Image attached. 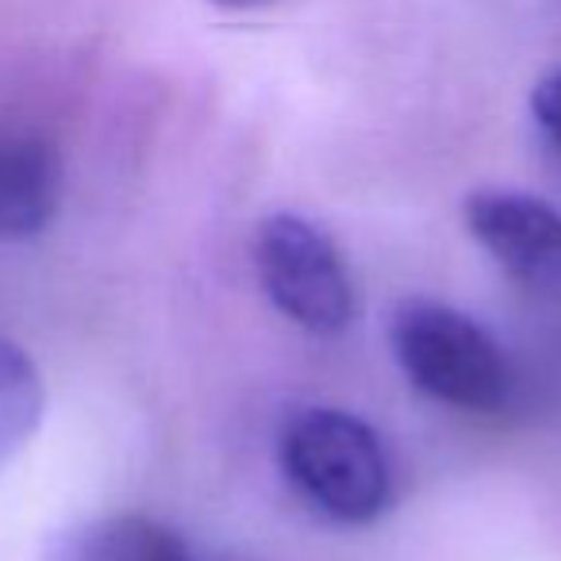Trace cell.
<instances>
[{
  "label": "cell",
  "instance_id": "5",
  "mask_svg": "<svg viewBox=\"0 0 561 561\" xmlns=\"http://www.w3.org/2000/svg\"><path fill=\"white\" fill-rule=\"evenodd\" d=\"M62 170L47 142L0 139V242L39 234L58 211Z\"/></svg>",
  "mask_w": 561,
  "mask_h": 561
},
{
  "label": "cell",
  "instance_id": "4",
  "mask_svg": "<svg viewBox=\"0 0 561 561\" xmlns=\"http://www.w3.org/2000/svg\"><path fill=\"white\" fill-rule=\"evenodd\" d=\"M466 227L512 277L561 285V211L515 188H481L466 201Z\"/></svg>",
  "mask_w": 561,
  "mask_h": 561
},
{
  "label": "cell",
  "instance_id": "2",
  "mask_svg": "<svg viewBox=\"0 0 561 561\" xmlns=\"http://www.w3.org/2000/svg\"><path fill=\"white\" fill-rule=\"evenodd\" d=\"M389 343L420 392L461 412H496L512 392L500 343L477 320L438 300H404L392 312Z\"/></svg>",
  "mask_w": 561,
  "mask_h": 561
},
{
  "label": "cell",
  "instance_id": "7",
  "mask_svg": "<svg viewBox=\"0 0 561 561\" xmlns=\"http://www.w3.org/2000/svg\"><path fill=\"white\" fill-rule=\"evenodd\" d=\"M43 415V381L20 346L0 339V466L32 438Z\"/></svg>",
  "mask_w": 561,
  "mask_h": 561
},
{
  "label": "cell",
  "instance_id": "9",
  "mask_svg": "<svg viewBox=\"0 0 561 561\" xmlns=\"http://www.w3.org/2000/svg\"><path fill=\"white\" fill-rule=\"evenodd\" d=\"M219 9H254V4H265V0H211Z\"/></svg>",
  "mask_w": 561,
  "mask_h": 561
},
{
  "label": "cell",
  "instance_id": "6",
  "mask_svg": "<svg viewBox=\"0 0 561 561\" xmlns=\"http://www.w3.org/2000/svg\"><path fill=\"white\" fill-rule=\"evenodd\" d=\"M47 561H201L193 546L150 515H101L62 530Z\"/></svg>",
  "mask_w": 561,
  "mask_h": 561
},
{
  "label": "cell",
  "instance_id": "8",
  "mask_svg": "<svg viewBox=\"0 0 561 561\" xmlns=\"http://www.w3.org/2000/svg\"><path fill=\"white\" fill-rule=\"evenodd\" d=\"M530 108H535L538 127L546 131V139L561 150V66L550 70L530 93Z\"/></svg>",
  "mask_w": 561,
  "mask_h": 561
},
{
  "label": "cell",
  "instance_id": "3",
  "mask_svg": "<svg viewBox=\"0 0 561 561\" xmlns=\"http://www.w3.org/2000/svg\"><path fill=\"white\" fill-rule=\"evenodd\" d=\"M254 265L265 297L312 335H343L354 323V280L339 247L312 219L277 211L254 231Z\"/></svg>",
  "mask_w": 561,
  "mask_h": 561
},
{
  "label": "cell",
  "instance_id": "1",
  "mask_svg": "<svg viewBox=\"0 0 561 561\" xmlns=\"http://www.w3.org/2000/svg\"><path fill=\"white\" fill-rule=\"evenodd\" d=\"M280 469L339 523H374L392 500V469L369 423L343 408H300L280 427Z\"/></svg>",
  "mask_w": 561,
  "mask_h": 561
}]
</instances>
